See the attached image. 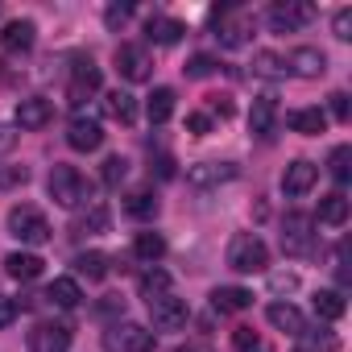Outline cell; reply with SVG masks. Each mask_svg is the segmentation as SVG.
I'll return each mask as SVG.
<instances>
[{
    "instance_id": "obj_1",
    "label": "cell",
    "mask_w": 352,
    "mask_h": 352,
    "mask_svg": "<svg viewBox=\"0 0 352 352\" xmlns=\"http://www.w3.org/2000/svg\"><path fill=\"white\" fill-rule=\"evenodd\" d=\"M46 187H50V199H54L58 208H67V212H75V208H83V204H96V199H91V183L83 179L75 166H63V162H58V166L50 170Z\"/></svg>"
},
{
    "instance_id": "obj_2",
    "label": "cell",
    "mask_w": 352,
    "mask_h": 352,
    "mask_svg": "<svg viewBox=\"0 0 352 352\" xmlns=\"http://www.w3.org/2000/svg\"><path fill=\"white\" fill-rule=\"evenodd\" d=\"M228 265H232L236 274H265V270H270V249H265V241H261L257 232L232 236V245H228Z\"/></svg>"
},
{
    "instance_id": "obj_3",
    "label": "cell",
    "mask_w": 352,
    "mask_h": 352,
    "mask_svg": "<svg viewBox=\"0 0 352 352\" xmlns=\"http://www.w3.org/2000/svg\"><path fill=\"white\" fill-rule=\"evenodd\" d=\"M212 30H216V42H220L224 50H236V46L249 42V34H253V17H245V13H236L232 5H224V9L212 13Z\"/></svg>"
},
{
    "instance_id": "obj_4",
    "label": "cell",
    "mask_w": 352,
    "mask_h": 352,
    "mask_svg": "<svg viewBox=\"0 0 352 352\" xmlns=\"http://www.w3.org/2000/svg\"><path fill=\"white\" fill-rule=\"evenodd\" d=\"M104 352H153V331L120 319L104 331Z\"/></svg>"
},
{
    "instance_id": "obj_5",
    "label": "cell",
    "mask_w": 352,
    "mask_h": 352,
    "mask_svg": "<svg viewBox=\"0 0 352 352\" xmlns=\"http://www.w3.org/2000/svg\"><path fill=\"white\" fill-rule=\"evenodd\" d=\"M9 228H13V236L21 245H46L50 241V220L38 208H30V204H21V208L9 212Z\"/></svg>"
},
{
    "instance_id": "obj_6",
    "label": "cell",
    "mask_w": 352,
    "mask_h": 352,
    "mask_svg": "<svg viewBox=\"0 0 352 352\" xmlns=\"http://www.w3.org/2000/svg\"><path fill=\"white\" fill-rule=\"evenodd\" d=\"M315 249V232H311V216L302 212H290L286 224H282V253L286 257H307Z\"/></svg>"
},
{
    "instance_id": "obj_7",
    "label": "cell",
    "mask_w": 352,
    "mask_h": 352,
    "mask_svg": "<svg viewBox=\"0 0 352 352\" xmlns=\"http://www.w3.org/2000/svg\"><path fill=\"white\" fill-rule=\"evenodd\" d=\"M149 319H153V327H157V331H179V327H187L191 307H187V298L162 294V298H153V302H149Z\"/></svg>"
},
{
    "instance_id": "obj_8",
    "label": "cell",
    "mask_w": 352,
    "mask_h": 352,
    "mask_svg": "<svg viewBox=\"0 0 352 352\" xmlns=\"http://www.w3.org/2000/svg\"><path fill=\"white\" fill-rule=\"evenodd\" d=\"M236 174H241V170H236L232 162H204V166H191V170H187V183H191L195 191H216V187L232 183Z\"/></svg>"
},
{
    "instance_id": "obj_9",
    "label": "cell",
    "mask_w": 352,
    "mask_h": 352,
    "mask_svg": "<svg viewBox=\"0 0 352 352\" xmlns=\"http://www.w3.org/2000/svg\"><path fill=\"white\" fill-rule=\"evenodd\" d=\"M311 17H315L311 5H302V0H282V5L270 9V30H274V34H294V30H302Z\"/></svg>"
},
{
    "instance_id": "obj_10",
    "label": "cell",
    "mask_w": 352,
    "mask_h": 352,
    "mask_svg": "<svg viewBox=\"0 0 352 352\" xmlns=\"http://www.w3.org/2000/svg\"><path fill=\"white\" fill-rule=\"evenodd\" d=\"M71 348V323H34L30 352H67Z\"/></svg>"
},
{
    "instance_id": "obj_11",
    "label": "cell",
    "mask_w": 352,
    "mask_h": 352,
    "mask_svg": "<svg viewBox=\"0 0 352 352\" xmlns=\"http://www.w3.org/2000/svg\"><path fill=\"white\" fill-rule=\"evenodd\" d=\"M67 145H71V149H79V153L100 149V145H104V124H100V120H91V116H75V120L67 124Z\"/></svg>"
},
{
    "instance_id": "obj_12",
    "label": "cell",
    "mask_w": 352,
    "mask_h": 352,
    "mask_svg": "<svg viewBox=\"0 0 352 352\" xmlns=\"http://www.w3.org/2000/svg\"><path fill=\"white\" fill-rule=\"evenodd\" d=\"M116 71H120L129 83H145L149 71H153V63H149L145 46H116Z\"/></svg>"
},
{
    "instance_id": "obj_13",
    "label": "cell",
    "mask_w": 352,
    "mask_h": 352,
    "mask_svg": "<svg viewBox=\"0 0 352 352\" xmlns=\"http://www.w3.org/2000/svg\"><path fill=\"white\" fill-rule=\"evenodd\" d=\"M96 91H100V67H91V58H87V63L75 67V75H71V83H67V100L79 108V104H87Z\"/></svg>"
},
{
    "instance_id": "obj_14",
    "label": "cell",
    "mask_w": 352,
    "mask_h": 352,
    "mask_svg": "<svg viewBox=\"0 0 352 352\" xmlns=\"http://www.w3.org/2000/svg\"><path fill=\"white\" fill-rule=\"evenodd\" d=\"M315 179H319V166L298 157V162H290L286 174H282V191H286L290 199H298V195H307V191L315 187Z\"/></svg>"
},
{
    "instance_id": "obj_15",
    "label": "cell",
    "mask_w": 352,
    "mask_h": 352,
    "mask_svg": "<svg viewBox=\"0 0 352 352\" xmlns=\"http://www.w3.org/2000/svg\"><path fill=\"white\" fill-rule=\"evenodd\" d=\"M108 224H112L108 204H87V212H79V216H75L71 232H75V236H104V232H108Z\"/></svg>"
},
{
    "instance_id": "obj_16",
    "label": "cell",
    "mask_w": 352,
    "mask_h": 352,
    "mask_svg": "<svg viewBox=\"0 0 352 352\" xmlns=\"http://www.w3.org/2000/svg\"><path fill=\"white\" fill-rule=\"evenodd\" d=\"M34 38H38V25L34 21H9L0 30V46L9 54H30L34 50Z\"/></svg>"
},
{
    "instance_id": "obj_17",
    "label": "cell",
    "mask_w": 352,
    "mask_h": 352,
    "mask_svg": "<svg viewBox=\"0 0 352 352\" xmlns=\"http://www.w3.org/2000/svg\"><path fill=\"white\" fill-rule=\"evenodd\" d=\"M50 120H54V104H50V100L30 96V100L17 104V124H21V129H46Z\"/></svg>"
},
{
    "instance_id": "obj_18",
    "label": "cell",
    "mask_w": 352,
    "mask_h": 352,
    "mask_svg": "<svg viewBox=\"0 0 352 352\" xmlns=\"http://www.w3.org/2000/svg\"><path fill=\"white\" fill-rule=\"evenodd\" d=\"M286 67H290L294 75H302V79H319V75L327 71V58H323V50H315V46H298V50L286 58Z\"/></svg>"
},
{
    "instance_id": "obj_19",
    "label": "cell",
    "mask_w": 352,
    "mask_h": 352,
    "mask_svg": "<svg viewBox=\"0 0 352 352\" xmlns=\"http://www.w3.org/2000/svg\"><path fill=\"white\" fill-rule=\"evenodd\" d=\"M274 124H278V100L274 96H257L253 112H249V129L257 137H274Z\"/></svg>"
},
{
    "instance_id": "obj_20",
    "label": "cell",
    "mask_w": 352,
    "mask_h": 352,
    "mask_svg": "<svg viewBox=\"0 0 352 352\" xmlns=\"http://www.w3.org/2000/svg\"><path fill=\"white\" fill-rule=\"evenodd\" d=\"M212 307L220 315H236V311L253 307V290H245V286H216L212 290Z\"/></svg>"
},
{
    "instance_id": "obj_21",
    "label": "cell",
    "mask_w": 352,
    "mask_h": 352,
    "mask_svg": "<svg viewBox=\"0 0 352 352\" xmlns=\"http://www.w3.org/2000/svg\"><path fill=\"white\" fill-rule=\"evenodd\" d=\"M270 323L278 327V331H286V336H307V319H302V311L298 307H290V302H270Z\"/></svg>"
},
{
    "instance_id": "obj_22",
    "label": "cell",
    "mask_w": 352,
    "mask_h": 352,
    "mask_svg": "<svg viewBox=\"0 0 352 352\" xmlns=\"http://www.w3.org/2000/svg\"><path fill=\"white\" fill-rule=\"evenodd\" d=\"M42 257L38 253H9L5 257V274L9 278H17V282H34V278H42Z\"/></svg>"
},
{
    "instance_id": "obj_23",
    "label": "cell",
    "mask_w": 352,
    "mask_h": 352,
    "mask_svg": "<svg viewBox=\"0 0 352 352\" xmlns=\"http://www.w3.org/2000/svg\"><path fill=\"white\" fill-rule=\"evenodd\" d=\"M183 34H187V25L174 21V17H149V21H145V38L157 42V46H174Z\"/></svg>"
},
{
    "instance_id": "obj_24",
    "label": "cell",
    "mask_w": 352,
    "mask_h": 352,
    "mask_svg": "<svg viewBox=\"0 0 352 352\" xmlns=\"http://www.w3.org/2000/svg\"><path fill=\"white\" fill-rule=\"evenodd\" d=\"M108 270H112V261H108V253H100V249H87V253L75 257V274L87 278V282H104Z\"/></svg>"
},
{
    "instance_id": "obj_25",
    "label": "cell",
    "mask_w": 352,
    "mask_h": 352,
    "mask_svg": "<svg viewBox=\"0 0 352 352\" xmlns=\"http://www.w3.org/2000/svg\"><path fill=\"white\" fill-rule=\"evenodd\" d=\"M286 124H290L294 133H302V137H319V133L327 129V112H319V108H298V112L286 116Z\"/></svg>"
},
{
    "instance_id": "obj_26",
    "label": "cell",
    "mask_w": 352,
    "mask_h": 352,
    "mask_svg": "<svg viewBox=\"0 0 352 352\" xmlns=\"http://www.w3.org/2000/svg\"><path fill=\"white\" fill-rule=\"evenodd\" d=\"M46 298H50L54 307L71 311V307H79V302H83V290H79V282H75V278H54V282L46 286Z\"/></svg>"
},
{
    "instance_id": "obj_27",
    "label": "cell",
    "mask_w": 352,
    "mask_h": 352,
    "mask_svg": "<svg viewBox=\"0 0 352 352\" xmlns=\"http://www.w3.org/2000/svg\"><path fill=\"white\" fill-rule=\"evenodd\" d=\"M133 257L145 261V265H157V261L166 257V241H162V232H137V241H133Z\"/></svg>"
},
{
    "instance_id": "obj_28",
    "label": "cell",
    "mask_w": 352,
    "mask_h": 352,
    "mask_svg": "<svg viewBox=\"0 0 352 352\" xmlns=\"http://www.w3.org/2000/svg\"><path fill=\"white\" fill-rule=\"evenodd\" d=\"M104 112H108L112 120H120V124H133V120H137V100H133L129 91H108V96H104Z\"/></svg>"
},
{
    "instance_id": "obj_29",
    "label": "cell",
    "mask_w": 352,
    "mask_h": 352,
    "mask_svg": "<svg viewBox=\"0 0 352 352\" xmlns=\"http://www.w3.org/2000/svg\"><path fill=\"white\" fill-rule=\"evenodd\" d=\"M145 116H149V124H166L174 116V91L170 87H153V96L145 100Z\"/></svg>"
},
{
    "instance_id": "obj_30",
    "label": "cell",
    "mask_w": 352,
    "mask_h": 352,
    "mask_svg": "<svg viewBox=\"0 0 352 352\" xmlns=\"http://www.w3.org/2000/svg\"><path fill=\"white\" fill-rule=\"evenodd\" d=\"M348 220V195L344 191H331V195H323L319 199V224H331V228H340Z\"/></svg>"
},
{
    "instance_id": "obj_31",
    "label": "cell",
    "mask_w": 352,
    "mask_h": 352,
    "mask_svg": "<svg viewBox=\"0 0 352 352\" xmlns=\"http://www.w3.org/2000/svg\"><path fill=\"white\" fill-rule=\"evenodd\" d=\"M311 307H315V315H319V319H344V311H348V302H344V294H340V290H315Z\"/></svg>"
},
{
    "instance_id": "obj_32",
    "label": "cell",
    "mask_w": 352,
    "mask_h": 352,
    "mask_svg": "<svg viewBox=\"0 0 352 352\" xmlns=\"http://www.w3.org/2000/svg\"><path fill=\"white\" fill-rule=\"evenodd\" d=\"M141 298L145 302H153V298H162V294H170V274L166 270H157V265H149L145 274H141Z\"/></svg>"
},
{
    "instance_id": "obj_33",
    "label": "cell",
    "mask_w": 352,
    "mask_h": 352,
    "mask_svg": "<svg viewBox=\"0 0 352 352\" xmlns=\"http://www.w3.org/2000/svg\"><path fill=\"white\" fill-rule=\"evenodd\" d=\"M124 212H129L133 220H153V216H157V199H153V191H133V195L124 199Z\"/></svg>"
},
{
    "instance_id": "obj_34",
    "label": "cell",
    "mask_w": 352,
    "mask_h": 352,
    "mask_svg": "<svg viewBox=\"0 0 352 352\" xmlns=\"http://www.w3.org/2000/svg\"><path fill=\"white\" fill-rule=\"evenodd\" d=\"M290 67H286V58L282 54H274V50H261L257 58H253V75H265V79H282Z\"/></svg>"
},
{
    "instance_id": "obj_35",
    "label": "cell",
    "mask_w": 352,
    "mask_h": 352,
    "mask_svg": "<svg viewBox=\"0 0 352 352\" xmlns=\"http://www.w3.org/2000/svg\"><path fill=\"white\" fill-rule=\"evenodd\" d=\"M327 170H331L336 183H348L352 179V145H336L331 157H327Z\"/></svg>"
},
{
    "instance_id": "obj_36",
    "label": "cell",
    "mask_w": 352,
    "mask_h": 352,
    "mask_svg": "<svg viewBox=\"0 0 352 352\" xmlns=\"http://www.w3.org/2000/svg\"><path fill=\"white\" fill-rule=\"evenodd\" d=\"M124 174H129V162H124L120 153H112V157L104 162V170H100V179H104V187H120Z\"/></svg>"
},
{
    "instance_id": "obj_37",
    "label": "cell",
    "mask_w": 352,
    "mask_h": 352,
    "mask_svg": "<svg viewBox=\"0 0 352 352\" xmlns=\"http://www.w3.org/2000/svg\"><path fill=\"white\" fill-rule=\"evenodd\" d=\"M21 183H30V170L25 166H0V191H13Z\"/></svg>"
},
{
    "instance_id": "obj_38",
    "label": "cell",
    "mask_w": 352,
    "mask_h": 352,
    "mask_svg": "<svg viewBox=\"0 0 352 352\" xmlns=\"http://www.w3.org/2000/svg\"><path fill=\"white\" fill-rule=\"evenodd\" d=\"M216 67H220V63H216L212 54H195V58L187 63V75H191V79H208V75H212Z\"/></svg>"
},
{
    "instance_id": "obj_39",
    "label": "cell",
    "mask_w": 352,
    "mask_h": 352,
    "mask_svg": "<svg viewBox=\"0 0 352 352\" xmlns=\"http://www.w3.org/2000/svg\"><path fill=\"white\" fill-rule=\"evenodd\" d=\"M232 348H236V352H257L261 340H257L253 327H236V331H232Z\"/></svg>"
},
{
    "instance_id": "obj_40",
    "label": "cell",
    "mask_w": 352,
    "mask_h": 352,
    "mask_svg": "<svg viewBox=\"0 0 352 352\" xmlns=\"http://www.w3.org/2000/svg\"><path fill=\"white\" fill-rule=\"evenodd\" d=\"M129 17H133V5H108V13H104L108 30H120V25H124Z\"/></svg>"
},
{
    "instance_id": "obj_41",
    "label": "cell",
    "mask_w": 352,
    "mask_h": 352,
    "mask_svg": "<svg viewBox=\"0 0 352 352\" xmlns=\"http://www.w3.org/2000/svg\"><path fill=\"white\" fill-rule=\"evenodd\" d=\"M331 34H336L340 42H348V38H352V9H340V13H336V21H331Z\"/></svg>"
},
{
    "instance_id": "obj_42",
    "label": "cell",
    "mask_w": 352,
    "mask_h": 352,
    "mask_svg": "<svg viewBox=\"0 0 352 352\" xmlns=\"http://www.w3.org/2000/svg\"><path fill=\"white\" fill-rule=\"evenodd\" d=\"M270 290H274V294H290V290H298V274H270Z\"/></svg>"
},
{
    "instance_id": "obj_43",
    "label": "cell",
    "mask_w": 352,
    "mask_h": 352,
    "mask_svg": "<svg viewBox=\"0 0 352 352\" xmlns=\"http://www.w3.org/2000/svg\"><path fill=\"white\" fill-rule=\"evenodd\" d=\"M96 315H104V319H108V315H124V298H120V294H104V298L96 302Z\"/></svg>"
},
{
    "instance_id": "obj_44",
    "label": "cell",
    "mask_w": 352,
    "mask_h": 352,
    "mask_svg": "<svg viewBox=\"0 0 352 352\" xmlns=\"http://www.w3.org/2000/svg\"><path fill=\"white\" fill-rule=\"evenodd\" d=\"M187 129H191L195 137H208V133H212V116H208V112H191V116H187Z\"/></svg>"
},
{
    "instance_id": "obj_45",
    "label": "cell",
    "mask_w": 352,
    "mask_h": 352,
    "mask_svg": "<svg viewBox=\"0 0 352 352\" xmlns=\"http://www.w3.org/2000/svg\"><path fill=\"white\" fill-rule=\"evenodd\" d=\"M149 170H153V174H157V179H174V157H170V153H157V157H153V166H149Z\"/></svg>"
},
{
    "instance_id": "obj_46",
    "label": "cell",
    "mask_w": 352,
    "mask_h": 352,
    "mask_svg": "<svg viewBox=\"0 0 352 352\" xmlns=\"http://www.w3.org/2000/svg\"><path fill=\"white\" fill-rule=\"evenodd\" d=\"M17 319V298H5V294H0V327H9Z\"/></svg>"
},
{
    "instance_id": "obj_47",
    "label": "cell",
    "mask_w": 352,
    "mask_h": 352,
    "mask_svg": "<svg viewBox=\"0 0 352 352\" xmlns=\"http://www.w3.org/2000/svg\"><path fill=\"white\" fill-rule=\"evenodd\" d=\"M331 116H336V120H348V96H344V91L331 96Z\"/></svg>"
},
{
    "instance_id": "obj_48",
    "label": "cell",
    "mask_w": 352,
    "mask_h": 352,
    "mask_svg": "<svg viewBox=\"0 0 352 352\" xmlns=\"http://www.w3.org/2000/svg\"><path fill=\"white\" fill-rule=\"evenodd\" d=\"M13 145H17V133H13L9 124H0V153H9Z\"/></svg>"
},
{
    "instance_id": "obj_49",
    "label": "cell",
    "mask_w": 352,
    "mask_h": 352,
    "mask_svg": "<svg viewBox=\"0 0 352 352\" xmlns=\"http://www.w3.org/2000/svg\"><path fill=\"white\" fill-rule=\"evenodd\" d=\"M212 100V112H220V116H232V100L228 96H208Z\"/></svg>"
},
{
    "instance_id": "obj_50",
    "label": "cell",
    "mask_w": 352,
    "mask_h": 352,
    "mask_svg": "<svg viewBox=\"0 0 352 352\" xmlns=\"http://www.w3.org/2000/svg\"><path fill=\"white\" fill-rule=\"evenodd\" d=\"M174 352H204L199 344H183V348H174Z\"/></svg>"
},
{
    "instance_id": "obj_51",
    "label": "cell",
    "mask_w": 352,
    "mask_h": 352,
    "mask_svg": "<svg viewBox=\"0 0 352 352\" xmlns=\"http://www.w3.org/2000/svg\"><path fill=\"white\" fill-rule=\"evenodd\" d=\"M294 352H319V344H298Z\"/></svg>"
},
{
    "instance_id": "obj_52",
    "label": "cell",
    "mask_w": 352,
    "mask_h": 352,
    "mask_svg": "<svg viewBox=\"0 0 352 352\" xmlns=\"http://www.w3.org/2000/svg\"><path fill=\"white\" fill-rule=\"evenodd\" d=\"M0 83H5V63H0Z\"/></svg>"
}]
</instances>
